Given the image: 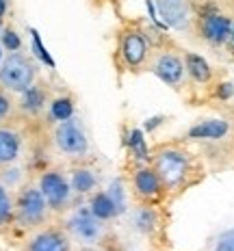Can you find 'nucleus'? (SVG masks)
<instances>
[{"label":"nucleus","instance_id":"9","mask_svg":"<svg viewBox=\"0 0 234 251\" xmlns=\"http://www.w3.org/2000/svg\"><path fill=\"white\" fill-rule=\"evenodd\" d=\"M132 191H134V195H137L139 200L148 201V203L158 201L160 197H163V193H167L152 165H150V167H141V169L134 171V176H132Z\"/></svg>","mask_w":234,"mask_h":251},{"label":"nucleus","instance_id":"6","mask_svg":"<svg viewBox=\"0 0 234 251\" xmlns=\"http://www.w3.org/2000/svg\"><path fill=\"white\" fill-rule=\"evenodd\" d=\"M119 56H122L124 65L128 70H139L143 67L150 59V44L148 37L143 35V30L134 28H124L119 35Z\"/></svg>","mask_w":234,"mask_h":251},{"label":"nucleus","instance_id":"20","mask_svg":"<svg viewBox=\"0 0 234 251\" xmlns=\"http://www.w3.org/2000/svg\"><path fill=\"white\" fill-rule=\"evenodd\" d=\"M0 46L9 52H20L22 39H20V35L13 28H2V33H0Z\"/></svg>","mask_w":234,"mask_h":251},{"label":"nucleus","instance_id":"12","mask_svg":"<svg viewBox=\"0 0 234 251\" xmlns=\"http://www.w3.org/2000/svg\"><path fill=\"white\" fill-rule=\"evenodd\" d=\"M156 9L163 22L176 30L186 28L191 22V7L186 0H156Z\"/></svg>","mask_w":234,"mask_h":251},{"label":"nucleus","instance_id":"18","mask_svg":"<svg viewBox=\"0 0 234 251\" xmlns=\"http://www.w3.org/2000/svg\"><path fill=\"white\" fill-rule=\"evenodd\" d=\"M70 184H72V191L76 195H89L91 191H96V174L91 169H85V167H76L72 169L70 174Z\"/></svg>","mask_w":234,"mask_h":251},{"label":"nucleus","instance_id":"16","mask_svg":"<svg viewBox=\"0 0 234 251\" xmlns=\"http://www.w3.org/2000/svg\"><path fill=\"white\" fill-rule=\"evenodd\" d=\"M182 59H184L186 76H189L191 80L200 82V85H206V82H210L212 70H210V65H208V61L204 59V56L195 54V52H186Z\"/></svg>","mask_w":234,"mask_h":251},{"label":"nucleus","instance_id":"30","mask_svg":"<svg viewBox=\"0 0 234 251\" xmlns=\"http://www.w3.org/2000/svg\"><path fill=\"white\" fill-rule=\"evenodd\" d=\"M2 28H4V26H2V20H0V33H2Z\"/></svg>","mask_w":234,"mask_h":251},{"label":"nucleus","instance_id":"24","mask_svg":"<svg viewBox=\"0 0 234 251\" xmlns=\"http://www.w3.org/2000/svg\"><path fill=\"white\" fill-rule=\"evenodd\" d=\"M215 251H234V229H230V232H226V234H221Z\"/></svg>","mask_w":234,"mask_h":251},{"label":"nucleus","instance_id":"27","mask_svg":"<svg viewBox=\"0 0 234 251\" xmlns=\"http://www.w3.org/2000/svg\"><path fill=\"white\" fill-rule=\"evenodd\" d=\"M7 9H9V2L7 0H0V20L7 15Z\"/></svg>","mask_w":234,"mask_h":251},{"label":"nucleus","instance_id":"15","mask_svg":"<svg viewBox=\"0 0 234 251\" xmlns=\"http://www.w3.org/2000/svg\"><path fill=\"white\" fill-rule=\"evenodd\" d=\"M230 132V124L223 119H204V122L195 124L189 128L186 137L189 139H204V141H217L223 139Z\"/></svg>","mask_w":234,"mask_h":251},{"label":"nucleus","instance_id":"2","mask_svg":"<svg viewBox=\"0 0 234 251\" xmlns=\"http://www.w3.org/2000/svg\"><path fill=\"white\" fill-rule=\"evenodd\" d=\"M37 82V63L24 52H9L0 63V87L9 93H22Z\"/></svg>","mask_w":234,"mask_h":251},{"label":"nucleus","instance_id":"5","mask_svg":"<svg viewBox=\"0 0 234 251\" xmlns=\"http://www.w3.org/2000/svg\"><path fill=\"white\" fill-rule=\"evenodd\" d=\"M41 195L46 197L50 206V212H65L72 203V184H70V177H67L63 171L59 169H48L39 176L37 182Z\"/></svg>","mask_w":234,"mask_h":251},{"label":"nucleus","instance_id":"19","mask_svg":"<svg viewBox=\"0 0 234 251\" xmlns=\"http://www.w3.org/2000/svg\"><path fill=\"white\" fill-rule=\"evenodd\" d=\"M15 219V200L11 197L9 188L0 182V229L7 227Z\"/></svg>","mask_w":234,"mask_h":251},{"label":"nucleus","instance_id":"23","mask_svg":"<svg viewBox=\"0 0 234 251\" xmlns=\"http://www.w3.org/2000/svg\"><path fill=\"white\" fill-rule=\"evenodd\" d=\"M20 177H22V171H20V169H7V171H2V174H0V182H2V184L11 191V186L20 184Z\"/></svg>","mask_w":234,"mask_h":251},{"label":"nucleus","instance_id":"21","mask_svg":"<svg viewBox=\"0 0 234 251\" xmlns=\"http://www.w3.org/2000/svg\"><path fill=\"white\" fill-rule=\"evenodd\" d=\"M134 226H137L141 232H148L150 227L154 226V214L150 208H141L137 214H134Z\"/></svg>","mask_w":234,"mask_h":251},{"label":"nucleus","instance_id":"11","mask_svg":"<svg viewBox=\"0 0 234 251\" xmlns=\"http://www.w3.org/2000/svg\"><path fill=\"white\" fill-rule=\"evenodd\" d=\"M26 251H72V236L65 229L46 227L28 240Z\"/></svg>","mask_w":234,"mask_h":251},{"label":"nucleus","instance_id":"10","mask_svg":"<svg viewBox=\"0 0 234 251\" xmlns=\"http://www.w3.org/2000/svg\"><path fill=\"white\" fill-rule=\"evenodd\" d=\"M200 35L212 46L228 44L232 35V20L221 13H208L200 20Z\"/></svg>","mask_w":234,"mask_h":251},{"label":"nucleus","instance_id":"7","mask_svg":"<svg viewBox=\"0 0 234 251\" xmlns=\"http://www.w3.org/2000/svg\"><path fill=\"white\" fill-rule=\"evenodd\" d=\"M104 221L91 212V208H78L67 219V234L82 245H96L102 238Z\"/></svg>","mask_w":234,"mask_h":251},{"label":"nucleus","instance_id":"3","mask_svg":"<svg viewBox=\"0 0 234 251\" xmlns=\"http://www.w3.org/2000/svg\"><path fill=\"white\" fill-rule=\"evenodd\" d=\"M50 217V206L41 195L39 186H22L15 197V219L13 221L24 229H37L46 226Z\"/></svg>","mask_w":234,"mask_h":251},{"label":"nucleus","instance_id":"28","mask_svg":"<svg viewBox=\"0 0 234 251\" xmlns=\"http://www.w3.org/2000/svg\"><path fill=\"white\" fill-rule=\"evenodd\" d=\"M230 41L234 44V22H232V35H230Z\"/></svg>","mask_w":234,"mask_h":251},{"label":"nucleus","instance_id":"26","mask_svg":"<svg viewBox=\"0 0 234 251\" xmlns=\"http://www.w3.org/2000/svg\"><path fill=\"white\" fill-rule=\"evenodd\" d=\"M217 96H219L221 100H228V98H232V96H234V87H232V82H221L219 89H217Z\"/></svg>","mask_w":234,"mask_h":251},{"label":"nucleus","instance_id":"8","mask_svg":"<svg viewBox=\"0 0 234 251\" xmlns=\"http://www.w3.org/2000/svg\"><path fill=\"white\" fill-rule=\"evenodd\" d=\"M150 67H152L154 74L169 87H180L186 78L184 59L178 56L176 52H160V54H156Z\"/></svg>","mask_w":234,"mask_h":251},{"label":"nucleus","instance_id":"14","mask_svg":"<svg viewBox=\"0 0 234 251\" xmlns=\"http://www.w3.org/2000/svg\"><path fill=\"white\" fill-rule=\"evenodd\" d=\"M22 151V137L18 130L0 126V167L13 165Z\"/></svg>","mask_w":234,"mask_h":251},{"label":"nucleus","instance_id":"29","mask_svg":"<svg viewBox=\"0 0 234 251\" xmlns=\"http://www.w3.org/2000/svg\"><path fill=\"white\" fill-rule=\"evenodd\" d=\"M2 50H4V48H2V46H0V63H2V59H4V54H2Z\"/></svg>","mask_w":234,"mask_h":251},{"label":"nucleus","instance_id":"1","mask_svg":"<svg viewBox=\"0 0 234 251\" xmlns=\"http://www.w3.org/2000/svg\"><path fill=\"white\" fill-rule=\"evenodd\" d=\"M152 167L167 193L184 188L195 171L193 156L178 145H160L152 156Z\"/></svg>","mask_w":234,"mask_h":251},{"label":"nucleus","instance_id":"17","mask_svg":"<svg viewBox=\"0 0 234 251\" xmlns=\"http://www.w3.org/2000/svg\"><path fill=\"white\" fill-rule=\"evenodd\" d=\"M89 208H91V212L100 219V221H111V219H115L117 212L122 210V208L117 206V201L113 200V195L111 193H106V191H98L96 195L91 197Z\"/></svg>","mask_w":234,"mask_h":251},{"label":"nucleus","instance_id":"4","mask_svg":"<svg viewBox=\"0 0 234 251\" xmlns=\"http://www.w3.org/2000/svg\"><path fill=\"white\" fill-rule=\"evenodd\" d=\"M54 145L61 154L70 156V158H82L89 151V139L82 128L80 119L67 117L63 122L56 124L54 128Z\"/></svg>","mask_w":234,"mask_h":251},{"label":"nucleus","instance_id":"13","mask_svg":"<svg viewBox=\"0 0 234 251\" xmlns=\"http://www.w3.org/2000/svg\"><path fill=\"white\" fill-rule=\"evenodd\" d=\"M18 106L24 115H30V117L41 115L46 111V106H48V91H46V87L39 85V82H35L33 87H28L26 91H22L20 93Z\"/></svg>","mask_w":234,"mask_h":251},{"label":"nucleus","instance_id":"22","mask_svg":"<svg viewBox=\"0 0 234 251\" xmlns=\"http://www.w3.org/2000/svg\"><path fill=\"white\" fill-rule=\"evenodd\" d=\"M11 111H13V100L9 98V91H4V89L0 87V124L11 115Z\"/></svg>","mask_w":234,"mask_h":251},{"label":"nucleus","instance_id":"25","mask_svg":"<svg viewBox=\"0 0 234 251\" xmlns=\"http://www.w3.org/2000/svg\"><path fill=\"white\" fill-rule=\"evenodd\" d=\"M132 150H137L139 158H148V151H145V145H143V137L139 130L132 132Z\"/></svg>","mask_w":234,"mask_h":251}]
</instances>
